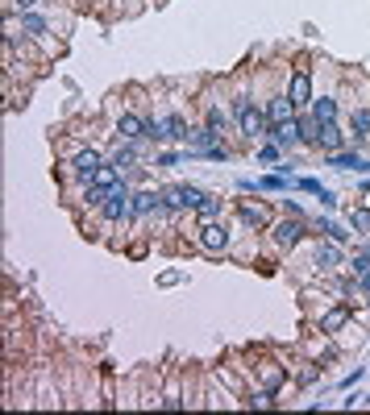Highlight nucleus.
I'll use <instances>...</instances> for the list:
<instances>
[{"label":"nucleus","mask_w":370,"mask_h":415,"mask_svg":"<svg viewBox=\"0 0 370 415\" xmlns=\"http://www.w3.org/2000/svg\"><path fill=\"white\" fill-rule=\"evenodd\" d=\"M233 117H237V129H242V137H246L250 146H254V142H262V137H267V129H271V121H267V108L250 104L246 96L233 100Z\"/></svg>","instance_id":"obj_1"},{"label":"nucleus","mask_w":370,"mask_h":415,"mask_svg":"<svg viewBox=\"0 0 370 415\" xmlns=\"http://www.w3.org/2000/svg\"><path fill=\"white\" fill-rule=\"evenodd\" d=\"M204 199H208V191L187 187V183H171V187H163V204H167V212H196Z\"/></svg>","instance_id":"obj_2"},{"label":"nucleus","mask_w":370,"mask_h":415,"mask_svg":"<svg viewBox=\"0 0 370 415\" xmlns=\"http://www.w3.org/2000/svg\"><path fill=\"white\" fill-rule=\"evenodd\" d=\"M100 216L108 220V224H121V220H129L133 216V191L129 187H113L108 196H104V204H100Z\"/></svg>","instance_id":"obj_3"},{"label":"nucleus","mask_w":370,"mask_h":415,"mask_svg":"<svg viewBox=\"0 0 370 415\" xmlns=\"http://www.w3.org/2000/svg\"><path fill=\"white\" fill-rule=\"evenodd\" d=\"M304 233H308V224H304L299 216H283V220H274V224H271L274 245H279V249H287V253L304 241Z\"/></svg>","instance_id":"obj_4"},{"label":"nucleus","mask_w":370,"mask_h":415,"mask_svg":"<svg viewBox=\"0 0 370 415\" xmlns=\"http://www.w3.org/2000/svg\"><path fill=\"white\" fill-rule=\"evenodd\" d=\"M196 245L204 253H225V249H229V228H225V220H204L196 228Z\"/></svg>","instance_id":"obj_5"},{"label":"nucleus","mask_w":370,"mask_h":415,"mask_svg":"<svg viewBox=\"0 0 370 415\" xmlns=\"http://www.w3.org/2000/svg\"><path fill=\"white\" fill-rule=\"evenodd\" d=\"M146 137H154V142H187L192 129H187L183 117H163V121H150Z\"/></svg>","instance_id":"obj_6"},{"label":"nucleus","mask_w":370,"mask_h":415,"mask_svg":"<svg viewBox=\"0 0 370 415\" xmlns=\"http://www.w3.org/2000/svg\"><path fill=\"white\" fill-rule=\"evenodd\" d=\"M287 96H292V104L296 108H312V71L308 67H296V71L287 75Z\"/></svg>","instance_id":"obj_7"},{"label":"nucleus","mask_w":370,"mask_h":415,"mask_svg":"<svg viewBox=\"0 0 370 415\" xmlns=\"http://www.w3.org/2000/svg\"><path fill=\"white\" fill-rule=\"evenodd\" d=\"M67 167H71V174H75V179L92 183V174H96L100 167H104V158H100V149L83 146V149H75V154H71V162H67Z\"/></svg>","instance_id":"obj_8"},{"label":"nucleus","mask_w":370,"mask_h":415,"mask_svg":"<svg viewBox=\"0 0 370 415\" xmlns=\"http://www.w3.org/2000/svg\"><path fill=\"white\" fill-rule=\"evenodd\" d=\"M9 25L21 29L25 42H42V38L50 33V21L42 17V13H34V9H29V13H17V17H9Z\"/></svg>","instance_id":"obj_9"},{"label":"nucleus","mask_w":370,"mask_h":415,"mask_svg":"<svg viewBox=\"0 0 370 415\" xmlns=\"http://www.w3.org/2000/svg\"><path fill=\"white\" fill-rule=\"evenodd\" d=\"M237 216H242V224L246 228H254V233H267L274 220H271V208L262 204V199H246L242 208H237Z\"/></svg>","instance_id":"obj_10"},{"label":"nucleus","mask_w":370,"mask_h":415,"mask_svg":"<svg viewBox=\"0 0 370 415\" xmlns=\"http://www.w3.org/2000/svg\"><path fill=\"white\" fill-rule=\"evenodd\" d=\"M324 162L333 167V171H354V174H366L370 162L362 154H354V149H337V154H324Z\"/></svg>","instance_id":"obj_11"},{"label":"nucleus","mask_w":370,"mask_h":415,"mask_svg":"<svg viewBox=\"0 0 370 415\" xmlns=\"http://www.w3.org/2000/svg\"><path fill=\"white\" fill-rule=\"evenodd\" d=\"M158 212H167V204H163V191H133V216H158Z\"/></svg>","instance_id":"obj_12"},{"label":"nucleus","mask_w":370,"mask_h":415,"mask_svg":"<svg viewBox=\"0 0 370 415\" xmlns=\"http://www.w3.org/2000/svg\"><path fill=\"white\" fill-rule=\"evenodd\" d=\"M267 121H271V125L296 121V104H292V96H287V92H274V96L267 100Z\"/></svg>","instance_id":"obj_13"},{"label":"nucleus","mask_w":370,"mask_h":415,"mask_svg":"<svg viewBox=\"0 0 370 415\" xmlns=\"http://www.w3.org/2000/svg\"><path fill=\"white\" fill-rule=\"evenodd\" d=\"M146 129H150V121L138 117V112H121V117H117V137H125V142H142Z\"/></svg>","instance_id":"obj_14"},{"label":"nucleus","mask_w":370,"mask_h":415,"mask_svg":"<svg viewBox=\"0 0 370 415\" xmlns=\"http://www.w3.org/2000/svg\"><path fill=\"white\" fill-rule=\"evenodd\" d=\"M83 187H92V191H100V196H108L113 187H121V167H117V162H104V167L92 174V183H83Z\"/></svg>","instance_id":"obj_15"},{"label":"nucleus","mask_w":370,"mask_h":415,"mask_svg":"<svg viewBox=\"0 0 370 415\" xmlns=\"http://www.w3.org/2000/svg\"><path fill=\"white\" fill-rule=\"evenodd\" d=\"M267 137H271L279 149H296V146H299V125H296V121L271 125V129H267Z\"/></svg>","instance_id":"obj_16"},{"label":"nucleus","mask_w":370,"mask_h":415,"mask_svg":"<svg viewBox=\"0 0 370 415\" xmlns=\"http://www.w3.org/2000/svg\"><path fill=\"white\" fill-rule=\"evenodd\" d=\"M296 187H299V191H308V196H317V199H321V208H333V204H337V196H333V191L324 187L321 179H312V174L296 179Z\"/></svg>","instance_id":"obj_17"},{"label":"nucleus","mask_w":370,"mask_h":415,"mask_svg":"<svg viewBox=\"0 0 370 415\" xmlns=\"http://www.w3.org/2000/svg\"><path fill=\"white\" fill-rule=\"evenodd\" d=\"M317 149H324V154H337V149H346V133L337 129V121L321 125V142H317Z\"/></svg>","instance_id":"obj_18"},{"label":"nucleus","mask_w":370,"mask_h":415,"mask_svg":"<svg viewBox=\"0 0 370 415\" xmlns=\"http://www.w3.org/2000/svg\"><path fill=\"white\" fill-rule=\"evenodd\" d=\"M296 125H299V146H317L321 142V121L312 117V108L304 117H296Z\"/></svg>","instance_id":"obj_19"},{"label":"nucleus","mask_w":370,"mask_h":415,"mask_svg":"<svg viewBox=\"0 0 370 415\" xmlns=\"http://www.w3.org/2000/svg\"><path fill=\"white\" fill-rule=\"evenodd\" d=\"M346 324H349V312H346V308H329V312L321 316V332H324V337H333V332H341Z\"/></svg>","instance_id":"obj_20"},{"label":"nucleus","mask_w":370,"mask_h":415,"mask_svg":"<svg viewBox=\"0 0 370 415\" xmlns=\"http://www.w3.org/2000/svg\"><path fill=\"white\" fill-rule=\"evenodd\" d=\"M317 266L321 270H337L341 266V249H337V241H321L317 245Z\"/></svg>","instance_id":"obj_21"},{"label":"nucleus","mask_w":370,"mask_h":415,"mask_svg":"<svg viewBox=\"0 0 370 415\" xmlns=\"http://www.w3.org/2000/svg\"><path fill=\"white\" fill-rule=\"evenodd\" d=\"M321 237H324V241H337V245H346L349 237H354V228H341L337 220H329V216H324V220H321Z\"/></svg>","instance_id":"obj_22"},{"label":"nucleus","mask_w":370,"mask_h":415,"mask_svg":"<svg viewBox=\"0 0 370 415\" xmlns=\"http://www.w3.org/2000/svg\"><path fill=\"white\" fill-rule=\"evenodd\" d=\"M312 117L321 125H329V121H337V100L333 96H321V100H312Z\"/></svg>","instance_id":"obj_23"},{"label":"nucleus","mask_w":370,"mask_h":415,"mask_svg":"<svg viewBox=\"0 0 370 415\" xmlns=\"http://www.w3.org/2000/svg\"><path fill=\"white\" fill-rule=\"evenodd\" d=\"M217 142H221V133L208 129V125H204V129H192V137H187V146L192 149H208V146H217Z\"/></svg>","instance_id":"obj_24"},{"label":"nucleus","mask_w":370,"mask_h":415,"mask_svg":"<svg viewBox=\"0 0 370 415\" xmlns=\"http://www.w3.org/2000/svg\"><path fill=\"white\" fill-rule=\"evenodd\" d=\"M349 228H354V237H366L370 233V208L366 204H358V208L349 212Z\"/></svg>","instance_id":"obj_25"},{"label":"nucleus","mask_w":370,"mask_h":415,"mask_svg":"<svg viewBox=\"0 0 370 415\" xmlns=\"http://www.w3.org/2000/svg\"><path fill=\"white\" fill-rule=\"evenodd\" d=\"M349 129H354V137L366 142L370 137V108H354V112H349Z\"/></svg>","instance_id":"obj_26"},{"label":"nucleus","mask_w":370,"mask_h":415,"mask_svg":"<svg viewBox=\"0 0 370 415\" xmlns=\"http://www.w3.org/2000/svg\"><path fill=\"white\" fill-rule=\"evenodd\" d=\"M221 212H225V208H221V199H217V196H208V199H204V204L196 208L200 224H204V220H221Z\"/></svg>","instance_id":"obj_27"},{"label":"nucleus","mask_w":370,"mask_h":415,"mask_svg":"<svg viewBox=\"0 0 370 415\" xmlns=\"http://www.w3.org/2000/svg\"><path fill=\"white\" fill-rule=\"evenodd\" d=\"M287 183H292V179H287V174H267V179H258V191H274V196H279V191H287Z\"/></svg>","instance_id":"obj_28"},{"label":"nucleus","mask_w":370,"mask_h":415,"mask_svg":"<svg viewBox=\"0 0 370 415\" xmlns=\"http://www.w3.org/2000/svg\"><path fill=\"white\" fill-rule=\"evenodd\" d=\"M250 407H258V411L274 407V391H271V387H262V391H250Z\"/></svg>","instance_id":"obj_29"},{"label":"nucleus","mask_w":370,"mask_h":415,"mask_svg":"<svg viewBox=\"0 0 370 415\" xmlns=\"http://www.w3.org/2000/svg\"><path fill=\"white\" fill-rule=\"evenodd\" d=\"M108 162H117L121 171H129V167L138 162V149H133V146H121V149H117V154H113V158H108Z\"/></svg>","instance_id":"obj_30"},{"label":"nucleus","mask_w":370,"mask_h":415,"mask_svg":"<svg viewBox=\"0 0 370 415\" xmlns=\"http://www.w3.org/2000/svg\"><path fill=\"white\" fill-rule=\"evenodd\" d=\"M34 4H42V0H4V17H17V13H29Z\"/></svg>","instance_id":"obj_31"},{"label":"nucleus","mask_w":370,"mask_h":415,"mask_svg":"<svg viewBox=\"0 0 370 415\" xmlns=\"http://www.w3.org/2000/svg\"><path fill=\"white\" fill-rule=\"evenodd\" d=\"M204 125H208V129H217V133H225V112H221V108H208V112H204Z\"/></svg>","instance_id":"obj_32"},{"label":"nucleus","mask_w":370,"mask_h":415,"mask_svg":"<svg viewBox=\"0 0 370 415\" xmlns=\"http://www.w3.org/2000/svg\"><path fill=\"white\" fill-rule=\"evenodd\" d=\"M279 158H283V149L274 146V142H271V146H262V149H258V162H267V167H274Z\"/></svg>","instance_id":"obj_33"},{"label":"nucleus","mask_w":370,"mask_h":415,"mask_svg":"<svg viewBox=\"0 0 370 415\" xmlns=\"http://www.w3.org/2000/svg\"><path fill=\"white\" fill-rule=\"evenodd\" d=\"M179 158H183V154H175V149H167V154H158V167H179Z\"/></svg>","instance_id":"obj_34"},{"label":"nucleus","mask_w":370,"mask_h":415,"mask_svg":"<svg viewBox=\"0 0 370 415\" xmlns=\"http://www.w3.org/2000/svg\"><path fill=\"white\" fill-rule=\"evenodd\" d=\"M362 374H366V369L358 366V369H354V374H349V378H346V382H341V391H354V387L362 382Z\"/></svg>","instance_id":"obj_35"}]
</instances>
